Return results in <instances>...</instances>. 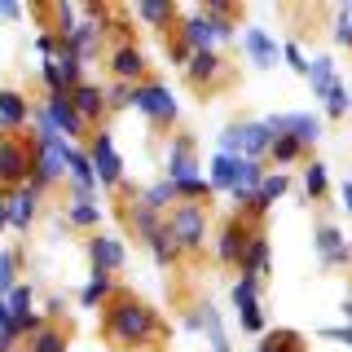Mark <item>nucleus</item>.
Returning <instances> with one entry per match:
<instances>
[{"label": "nucleus", "instance_id": "f257e3e1", "mask_svg": "<svg viewBox=\"0 0 352 352\" xmlns=\"http://www.w3.org/2000/svg\"><path fill=\"white\" fill-rule=\"evenodd\" d=\"M97 335L115 352H168L172 344L168 317L154 304H146L137 291H128V286H115L106 295L102 317H97Z\"/></svg>", "mask_w": 352, "mask_h": 352}, {"label": "nucleus", "instance_id": "f03ea898", "mask_svg": "<svg viewBox=\"0 0 352 352\" xmlns=\"http://www.w3.org/2000/svg\"><path fill=\"white\" fill-rule=\"evenodd\" d=\"M207 229H212V207L207 203H172L163 212V238L172 242L181 264L207 260Z\"/></svg>", "mask_w": 352, "mask_h": 352}, {"label": "nucleus", "instance_id": "7ed1b4c3", "mask_svg": "<svg viewBox=\"0 0 352 352\" xmlns=\"http://www.w3.org/2000/svg\"><path fill=\"white\" fill-rule=\"evenodd\" d=\"M40 159V141L31 128L22 132H0V190H22L36 176Z\"/></svg>", "mask_w": 352, "mask_h": 352}, {"label": "nucleus", "instance_id": "20e7f679", "mask_svg": "<svg viewBox=\"0 0 352 352\" xmlns=\"http://www.w3.org/2000/svg\"><path fill=\"white\" fill-rule=\"evenodd\" d=\"M234 80H238L234 62L220 49H203L185 62V84H190L194 97H216V93H225V88H234Z\"/></svg>", "mask_w": 352, "mask_h": 352}, {"label": "nucleus", "instance_id": "39448f33", "mask_svg": "<svg viewBox=\"0 0 352 352\" xmlns=\"http://www.w3.org/2000/svg\"><path fill=\"white\" fill-rule=\"evenodd\" d=\"M132 106H137L141 115L150 119V128H154V132L176 128V115H181V106H176V97H172V88H168V84H159V80H146V84L132 88Z\"/></svg>", "mask_w": 352, "mask_h": 352}, {"label": "nucleus", "instance_id": "423d86ee", "mask_svg": "<svg viewBox=\"0 0 352 352\" xmlns=\"http://www.w3.org/2000/svg\"><path fill=\"white\" fill-rule=\"evenodd\" d=\"M269 141H273L269 124H251V119H238V124H229L220 132V146H225V154H234V159H264Z\"/></svg>", "mask_w": 352, "mask_h": 352}, {"label": "nucleus", "instance_id": "0eeeda50", "mask_svg": "<svg viewBox=\"0 0 352 352\" xmlns=\"http://www.w3.org/2000/svg\"><path fill=\"white\" fill-rule=\"evenodd\" d=\"M106 71L115 75V84H128V88H137V84L154 80V71H150V58L141 53V44H137V40H128V44H115V49H106Z\"/></svg>", "mask_w": 352, "mask_h": 352}, {"label": "nucleus", "instance_id": "6e6552de", "mask_svg": "<svg viewBox=\"0 0 352 352\" xmlns=\"http://www.w3.org/2000/svg\"><path fill=\"white\" fill-rule=\"evenodd\" d=\"M256 234H260V229L247 225L242 212L229 216L225 225H220V238H216V264H220V269H242V256H247V247H251Z\"/></svg>", "mask_w": 352, "mask_h": 352}, {"label": "nucleus", "instance_id": "1a4fd4ad", "mask_svg": "<svg viewBox=\"0 0 352 352\" xmlns=\"http://www.w3.org/2000/svg\"><path fill=\"white\" fill-rule=\"evenodd\" d=\"M88 163H93V172H97V185H110V190L124 185V168H119V154L110 146L106 128H97L93 137H88Z\"/></svg>", "mask_w": 352, "mask_h": 352}, {"label": "nucleus", "instance_id": "9d476101", "mask_svg": "<svg viewBox=\"0 0 352 352\" xmlns=\"http://www.w3.org/2000/svg\"><path fill=\"white\" fill-rule=\"evenodd\" d=\"M40 115L49 119V128L58 132V137H66V141H88V137H93V132L84 128V119L75 115V106H71V93H66V97H44Z\"/></svg>", "mask_w": 352, "mask_h": 352}, {"label": "nucleus", "instance_id": "9b49d317", "mask_svg": "<svg viewBox=\"0 0 352 352\" xmlns=\"http://www.w3.org/2000/svg\"><path fill=\"white\" fill-rule=\"evenodd\" d=\"M71 106H75V115L84 119V128L88 132H97L106 124V115H110V106H106V88L102 84H93V80H84V84H75L71 88Z\"/></svg>", "mask_w": 352, "mask_h": 352}, {"label": "nucleus", "instance_id": "f8f14e48", "mask_svg": "<svg viewBox=\"0 0 352 352\" xmlns=\"http://www.w3.org/2000/svg\"><path fill=\"white\" fill-rule=\"evenodd\" d=\"M71 339H75V322H66V317H44V326L36 335L22 339V352H71Z\"/></svg>", "mask_w": 352, "mask_h": 352}, {"label": "nucleus", "instance_id": "ddd939ff", "mask_svg": "<svg viewBox=\"0 0 352 352\" xmlns=\"http://www.w3.org/2000/svg\"><path fill=\"white\" fill-rule=\"evenodd\" d=\"M313 242H317V260H322L326 269H344V264H352V251H348V242H344L335 220H317Z\"/></svg>", "mask_w": 352, "mask_h": 352}, {"label": "nucleus", "instance_id": "4468645a", "mask_svg": "<svg viewBox=\"0 0 352 352\" xmlns=\"http://www.w3.org/2000/svg\"><path fill=\"white\" fill-rule=\"evenodd\" d=\"M198 14H203L207 27H212V40H229L238 31V22H242L247 9L234 5V0H203V9H198Z\"/></svg>", "mask_w": 352, "mask_h": 352}, {"label": "nucleus", "instance_id": "2eb2a0df", "mask_svg": "<svg viewBox=\"0 0 352 352\" xmlns=\"http://www.w3.org/2000/svg\"><path fill=\"white\" fill-rule=\"evenodd\" d=\"M168 181L181 185V181H198V150H194V137H172V150H168Z\"/></svg>", "mask_w": 352, "mask_h": 352}, {"label": "nucleus", "instance_id": "dca6fc26", "mask_svg": "<svg viewBox=\"0 0 352 352\" xmlns=\"http://www.w3.org/2000/svg\"><path fill=\"white\" fill-rule=\"evenodd\" d=\"M264 124H269V132H286V137H295L308 150L322 137V119L317 115H273V119H264Z\"/></svg>", "mask_w": 352, "mask_h": 352}, {"label": "nucleus", "instance_id": "f3484780", "mask_svg": "<svg viewBox=\"0 0 352 352\" xmlns=\"http://www.w3.org/2000/svg\"><path fill=\"white\" fill-rule=\"evenodd\" d=\"M88 260H93V273H110V278H115V273L124 269V247L106 234H93L88 238Z\"/></svg>", "mask_w": 352, "mask_h": 352}, {"label": "nucleus", "instance_id": "a211bd4d", "mask_svg": "<svg viewBox=\"0 0 352 352\" xmlns=\"http://www.w3.org/2000/svg\"><path fill=\"white\" fill-rule=\"evenodd\" d=\"M31 124V102L18 88H0V132H22Z\"/></svg>", "mask_w": 352, "mask_h": 352}, {"label": "nucleus", "instance_id": "6ab92c4d", "mask_svg": "<svg viewBox=\"0 0 352 352\" xmlns=\"http://www.w3.org/2000/svg\"><path fill=\"white\" fill-rule=\"evenodd\" d=\"M66 172H71V190H75V198L93 203V194H97V172H93V163H88L84 150H71V154H66Z\"/></svg>", "mask_w": 352, "mask_h": 352}, {"label": "nucleus", "instance_id": "aec40b11", "mask_svg": "<svg viewBox=\"0 0 352 352\" xmlns=\"http://www.w3.org/2000/svg\"><path fill=\"white\" fill-rule=\"evenodd\" d=\"M36 203H40V194L31 190V185L9 190V225H14L18 234H27V229H31V220H36Z\"/></svg>", "mask_w": 352, "mask_h": 352}, {"label": "nucleus", "instance_id": "412c9836", "mask_svg": "<svg viewBox=\"0 0 352 352\" xmlns=\"http://www.w3.org/2000/svg\"><path fill=\"white\" fill-rule=\"evenodd\" d=\"M137 18L150 22V27L163 36L168 27H176V22H181V9H176V0H141V5H137Z\"/></svg>", "mask_w": 352, "mask_h": 352}, {"label": "nucleus", "instance_id": "4be33fe9", "mask_svg": "<svg viewBox=\"0 0 352 352\" xmlns=\"http://www.w3.org/2000/svg\"><path fill=\"white\" fill-rule=\"evenodd\" d=\"M308 154H313V150L300 146L295 137H286V132H273V141H269V159L278 163L282 172L291 168V163H308Z\"/></svg>", "mask_w": 352, "mask_h": 352}, {"label": "nucleus", "instance_id": "5701e85b", "mask_svg": "<svg viewBox=\"0 0 352 352\" xmlns=\"http://www.w3.org/2000/svg\"><path fill=\"white\" fill-rule=\"evenodd\" d=\"M264 273H269V234H260L251 238V247H247V256H242V269H238V278H264Z\"/></svg>", "mask_w": 352, "mask_h": 352}, {"label": "nucleus", "instance_id": "b1692460", "mask_svg": "<svg viewBox=\"0 0 352 352\" xmlns=\"http://www.w3.org/2000/svg\"><path fill=\"white\" fill-rule=\"evenodd\" d=\"M242 44H247V53H251V62H256V66H260V71H269V66H273V62H278V58H282V53H278V44H273L269 36H264V31H260V27H247V36H242Z\"/></svg>", "mask_w": 352, "mask_h": 352}, {"label": "nucleus", "instance_id": "393cba45", "mask_svg": "<svg viewBox=\"0 0 352 352\" xmlns=\"http://www.w3.org/2000/svg\"><path fill=\"white\" fill-rule=\"evenodd\" d=\"M256 352H308V339L300 335V330L278 326V330H269V335L260 339V348H256Z\"/></svg>", "mask_w": 352, "mask_h": 352}, {"label": "nucleus", "instance_id": "a878e982", "mask_svg": "<svg viewBox=\"0 0 352 352\" xmlns=\"http://www.w3.org/2000/svg\"><path fill=\"white\" fill-rule=\"evenodd\" d=\"M181 36L190 40V49L194 53H203V49H216V40H212V27L203 22V14H181Z\"/></svg>", "mask_w": 352, "mask_h": 352}, {"label": "nucleus", "instance_id": "bb28decb", "mask_svg": "<svg viewBox=\"0 0 352 352\" xmlns=\"http://www.w3.org/2000/svg\"><path fill=\"white\" fill-rule=\"evenodd\" d=\"M203 181L212 185V194L234 190V185H238V159H234V154H216V159H212V176H203Z\"/></svg>", "mask_w": 352, "mask_h": 352}, {"label": "nucleus", "instance_id": "cd10ccee", "mask_svg": "<svg viewBox=\"0 0 352 352\" xmlns=\"http://www.w3.org/2000/svg\"><path fill=\"white\" fill-rule=\"evenodd\" d=\"M308 84H313V93L322 97V102H326V97H330V93L339 88V80H335V66H330V58H313V62H308Z\"/></svg>", "mask_w": 352, "mask_h": 352}, {"label": "nucleus", "instance_id": "c85d7f7f", "mask_svg": "<svg viewBox=\"0 0 352 352\" xmlns=\"http://www.w3.org/2000/svg\"><path fill=\"white\" fill-rule=\"evenodd\" d=\"M304 190H308V198H313V203H322V198L330 194L326 163H322V159H308V163H304Z\"/></svg>", "mask_w": 352, "mask_h": 352}, {"label": "nucleus", "instance_id": "c756f323", "mask_svg": "<svg viewBox=\"0 0 352 352\" xmlns=\"http://www.w3.org/2000/svg\"><path fill=\"white\" fill-rule=\"evenodd\" d=\"M163 49H168V58H172V62H181V66H185V62L194 58L190 40L181 36V22H176V27H168V31H163Z\"/></svg>", "mask_w": 352, "mask_h": 352}, {"label": "nucleus", "instance_id": "7c9ffc66", "mask_svg": "<svg viewBox=\"0 0 352 352\" xmlns=\"http://www.w3.org/2000/svg\"><path fill=\"white\" fill-rule=\"evenodd\" d=\"M110 291H115V278H110V273H93V278H88V286H84V304H88V308H102Z\"/></svg>", "mask_w": 352, "mask_h": 352}, {"label": "nucleus", "instance_id": "2f4dec72", "mask_svg": "<svg viewBox=\"0 0 352 352\" xmlns=\"http://www.w3.org/2000/svg\"><path fill=\"white\" fill-rule=\"evenodd\" d=\"M66 216H71V225H75V229H97V225H102V212H97L93 203H84V198H75Z\"/></svg>", "mask_w": 352, "mask_h": 352}, {"label": "nucleus", "instance_id": "473e14b6", "mask_svg": "<svg viewBox=\"0 0 352 352\" xmlns=\"http://www.w3.org/2000/svg\"><path fill=\"white\" fill-rule=\"evenodd\" d=\"M212 198V185L198 176V181H181L176 185V203H207Z\"/></svg>", "mask_w": 352, "mask_h": 352}, {"label": "nucleus", "instance_id": "72a5a7b5", "mask_svg": "<svg viewBox=\"0 0 352 352\" xmlns=\"http://www.w3.org/2000/svg\"><path fill=\"white\" fill-rule=\"evenodd\" d=\"M14 273H18V251H5V256H0V300L18 286Z\"/></svg>", "mask_w": 352, "mask_h": 352}, {"label": "nucleus", "instance_id": "f704fd0d", "mask_svg": "<svg viewBox=\"0 0 352 352\" xmlns=\"http://www.w3.org/2000/svg\"><path fill=\"white\" fill-rule=\"evenodd\" d=\"M238 326L247 330V335H260V330H264V313H260V304L238 308Z\"/></svg>", "mask_w": 352, "mask_h": 352}, {"label": "nucleus", "instance_id": "c9c22d12", "mask_svg": "<svg viewBox=\"0 0 352 352\" xmlns=\"http://www.w3.org/2000/svg\"><path fill=\"white\" fill-rule=\"evenodd\" d=\"M256 295H260V282H256V278H238V286H234V304H238V308L256 304Z\"/></svg>", "mask_w": 352, "mask_h": 352}, {"label": "nucleus", "instance_id": "e433bc0d", "mask_svg": "<svg viewBox=\"0 0 352 352\" xmlns=\"http://www.w3.org/2000/svg\"><path fill=\"white\" fill-rule=\"evenodd\" d=\"M326 115H330V119H344V115H348V88H344V84H339L335 93L326 97Z\"/></svg>", "mask_w": 352, "mask_h": 352}, {"label": "nucleus", "instance_id": "4c0bfd02", "mask_svg": "<svg viewBox=\"0 0 352 352\" xmlns=\"http://www.w3.org/2000/svg\"><path fill=\"white\" fill-rule=\"evenodd\" d=\"M106 106H110V110L132 106V88H128V84H110V88H106Z\"/></svg>", "mask_w": 352, "mask_h": 352}, {"label": "nucleus", "instance_id": "58836bf2", "mask_svg": "<svg viewBox=\"0 0 352 352\" xmlns=\"http://www.w3.org/2000/svg\"><path fill=\"white\" fill-rule=\"evenodd\" d=\"M335 40L352 49V18H348V9H344V14H339V22H335Z\"/></svg>", "mask_w": 352, "mask_h": 352}, {"label": "nucleus", "instance_id": "ea45409f", "mask_svg": "<svg viewBox=\"0 0 352 352\" xmlns=\"http://www.w3.org/2000/svg\"><path fill=\"white\" fill-rule=\"evenodd\" d=\"M282 58H286V62H291V66H295V71H308V62H304V53H300V49H295V44H282Z\"/></svg>", "mask_w": 352, "mask_h": 352}, {"label": "nucleus", "instance_id": "a19ab883", "mask_svg": "<svg viewBox=\"0 0 352 352\" xmlns=\"http://www.w3.org/2000/svg\"><path fill=\"white\" fill-rule=\"evenodd\" d=\"M322 339H339V344L352 348V326H339V330H322Z\"/></svg>", "mask_w": 352, "mask_h": 352}, {"label": "nucleus", "instance_id": "79ce46f5", "mask_svg": "<svg viewBox=\"0 0 352 352\" xmlns=\"http://www.w3.org/2000/svg\"><path fill=\"white\" fill-rule=\"evenodd\" d=\"M0 330H9V335H14V317H9V304L0 300ZM18 339V335H14Z\"/></svg>", "mask_w": 352, "mask_h": 352}, {"label": "nucleus", "instance_id": "37998d69", "mask_svg": "<svg viewBox=\"0 0 352 352\" xmlns=\"http://www.w3.org/2000/svg\"><path fill=\"white\" fill-rule=\"evenodd\" d=\"M0 229H9V190H0Z\"/></svg>", "mask_w": 352, "mask_h": 352}, {"label": "nucleus", "instance_id": "c03bdc74", "mask_svg": "<svg viewBox=\"0 0 352 352\" xmlns=\"http://www.w3.org/2000/svg\"><path fill=\"white\" fill-rule=\"evenodd\" d=\"M14 344H18V339L9 335V330H0V352H14Z\"/></svg>", "mask_w": 352, "mask_h": 352}, {"label": "nucleus", "instance_id": "a18cd8bd", "mask_svg": "<svg viewBox=\"0 0 352 352\" xmlns=\"http://www.w3.org/2000/svg\"><path fill=\"white\" fill-rule=\"evenodd\" d=\"M18 14H22L18 5H0V18H18Z\"/></svg>", "mask_w": 352, "mask_h": 352}, {"label": "nucleus", "instance_id": "49530a36", "mask_svg": "<svg viewBox=\"0 0 352 352\" xmlns=\"http://www.w3.org/2000/svg\"><path fill=\"white\" fill-rule=\"evenodd\" d=\"M339 194H344V207L352 212V181H348V185H344V190H339Z\"/></svg>", "mask_w": 352, "mask_h": 352}, {"label": "nucleus", "instance_id": "de8ad7c7", "mask_svg": "<svg viewBox=\"0 0 352 352\" xmlns=\"http://www.w3.org/2000/svg\"><path fill=\"white\" fill-rule=\"evenodd\" d=\"M344 317H348V326H352V291L344 295Z\"/></svg>", "mask_w": 352, "mask_h": 352}, {"label": "nucleus", "instance_id": "09e8293b", "mask_svg": "<svg viewBox=\"0 0 352 352\" xmlns=\"http://www.w3.org/2000/svg\"><path fill=\"white\" fill-rule=\"evenodd\" d=\"M348 18H352V5H348Z\"/></svg>", "mask_w": 352, "mask_h": 352}]
</instances>
